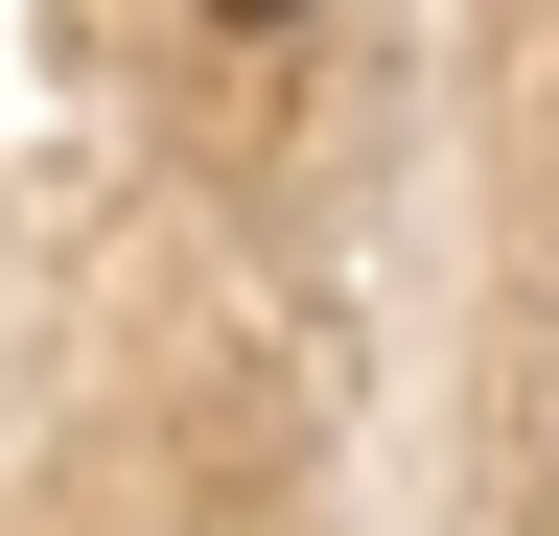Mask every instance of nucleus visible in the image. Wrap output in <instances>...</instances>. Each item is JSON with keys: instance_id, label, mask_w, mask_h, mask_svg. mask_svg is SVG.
Here are the masks:
<instances>
[{"instance_id": "1", "label": "nucleus", "mask_w": 559, "mask_h": 536, "mask_svg": "<svg viewBox=\"0 0 559 536\" xmlns=\"http://www.w3.org/2000/svg\"><path fill=\"white\" fill-rule=\"evenodd\" d=\"M210 24H280V0H210Z\"/></svg>"}]
</instances>
